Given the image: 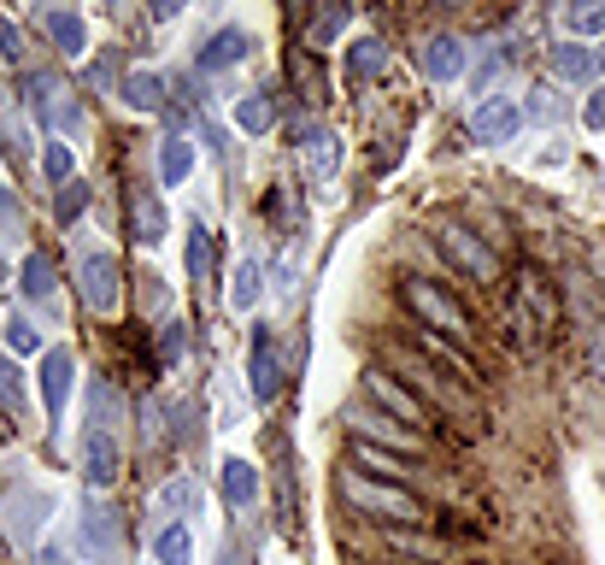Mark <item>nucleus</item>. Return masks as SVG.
<instances>
[{
  "label": "nucleus",
  "instance_id": "14",
  "mask_svg": "<svg viewBox=\"0 0 605 565\" xmlns=\"http://www.w3.org/2000/svg\"><path fill=\"white\" fill-rule=\"evenodd\" d=\"M248 54H253L248 30H218V36L200 47V72H223V65H235V59H248Z\"/></svg>",
  "mask_w": 605,
  "mask_h": 565
},
{
  "label": "nucleus",
  "instance_id": "31",
  "mask_svg": "<svg viewBox=\"0 0 605 565\" xmlns=\"http://www.w3.org/2000/svg\"><path fill=\"white\" fill-rule=\"evenodd\" d=\"M0 401H7L12 413H24V377H19V366H7V359H0Z\"/></svg>",
  "mask_w": 605,
  "mask_h": 565
},
{
  "label": "nucleus",
  "instance_id": "33",
  "mask_svg": "<svg viewBox=\"0 0 605 565\" xmlns=\"http://www.w3.org/2000/svg\"><path fill=\"white\" fill-rule=\"evenodd\" d=\"M587 371L605 383V324H594V336H587Z\"/></svg>",
  "mask_w": 605,
  "mask_h": 565
},
{
  "label": "nucleus",
  "instance_id": "24",
  "mask_svg": "<svg viewBox=\"0 0 605 565\" xmlns=\"http://www.w3.org/2000/svg\"><path fill=\"white\" fill-rule=\"evenodd\" d=\"M47 36L59 42V54H82V19L77 12H47Z\"/></svg>",
  "mask_w": 605,
  "mask_h": 565
},
{
  "label": "nucleus",
  "instance_id": "4",
  "mask_svg": "<svg viewBox=\"0 0 605 565\" xmlns=\"http://www.w3.org/2000/svg\"><path fill=\"white\" fill-rule=\"evenodd\" d=\"M400 295H406V306H411V318L424 324V330H441L447 341H471L476 330H471V313L447 295L441 283H429V278H406L400 283Z\"/></svg>",
  "mask_w": 605,
  "mask_h": 565
},
{
  "label": "nucleus",
  "instance_id": "34",
  "mask_svg": "<svg viewBox=\"0 0 605 565\" xmlns=\"http://www.w3.org/2000/svg\"><path fill=\"white\" fill-rule=\"evenodd\" d=\"M24 289H30L36 301L47 295V289H54V283H47V260H30V265H24Z\"/></svg>",
  "mask_w": 605,
  "mask_h": 565
},
{
  "label": "nucleus",
  "instance_id": "37",
  "mask_svg": "<svg viewBox=\"0 0 605 565\" xmlns=\"http://www.w3.org/2000/svg\"><path fill=\"white\" fill-rule=\"evenodd\" d=\"M65 171H72V153L54 148V153H47V177H65Z\"/></svg>",
  "mask_w": 605,
  "mask_h": 565
},
{
  "label": "nucleus",
  "instance_id": "39",
  "mask_svg": "<svg viewBox=\"0 0 605 565\" xmlns=\"http://www.w3.org/2000/svg\"><path fill=\"white\" fill-rule=\"evenodd\" d=\"M0 54H19V30H7V19H0Z\"/></svg>",
  "mask_w": 605,
  "mask_h": 565
},
{
  "label": "nucleus",
  "instance_id": "5",
  "mask_svg": "<svg viewBox=\"0 0 605 565\" xmlns=\"http://www.w3.org/2000/svg\"><path fill=\"white\" fill-rule=\"evenodd\" d=\"M436 242H441V253H447V265L464 271L471 283H482V289L499 283V253L482 242L476 230H464V225H441V230H436Z\"/></svg>",
  "mask_w": 605,
  "mask_h": 565
},
{
  "label": "nucleus",
  "instance_id": "6",
  "mask_svg": "<svg viewBox=\"0 0 605 565\" xmlns=\"http://www.w3.org/2000/svg\"><path fill=\"white\" fill-rule=\"evenodd\" d=\"M348 424L359 431V442L371 448H388V454H406V459H424V436L411 424L388 419V413H371V406H348Z\"/></svg>",
  "mask_w": 605,
  "mask_h": 565
},
{
  "label": "nucleus",
  "instance_id": "22",
  "mask_svg": "<svg viewBox=\"0 0 605 565\" xmlns=\"http://www.w3.org/2000/svg\"><path fill=\"white\" fill-rule=\"evenodd\" d=\"M235 124L248 130V135H271V124H276V107H271L265 95H248V100L235 107Z\"/></svg>",
  "mask_w": 605,
  "mask_h": 565
},
{
  "label": "nucleus",
  "instance_id": "32",
  "mask_svg": "<svg viewBox=\"0 0 605 565\" xmlns=\"http://www.w3.org/2000/svg\"><path fill=\"white\" fill-rule=\"evenodd\" d=\"M112 542H118V530H112V512H107V519H100V507H89V547H95V554H107Z\"/></svg>",
  "mask_w": 605,
  "mask_h": 565
},
{
  "label": "nucleus",
  "instance_id": "18",
  "mask_svg": "<svg viewBox=\"0 0 605 565\" xmlns=\"http://www.w3.org/2000/svg\"><path fill=\"white\" fill-rule=\"evenodd\" d=\"M223 495H230L235 512H248L258 501V471L248 466V459H223Z\"/></svg>",
  "mask_w": 605,
  "mask_h": 565
},
{
  "label": "nucleus",
  "instance_id": "36",
  "mask_svg": "<svg viewBox=\"0 0 605 565\" xmlns=\"http://www.w3.org/2000/svg\"><path fill=\"white\" fill-rule=\"evenodd\" d=\"M582 118H587V130H605V89H594V95H587Z\"/></svg>",
  "mask_w": 605,
  "mask_h": 565
},
{
  "label": "nucleus",
  "instance_id": "12",
  "mask_svg": "<svg viewBox=\"0 0 605 565\" xmlns=\"http://www.w3.org/2000/svg\"><path fill=\"white\" fill-rule=\"evenodd\" d=\"M82 295H89L95 313H112L118 306V265L107 253H89V260H82Z\"/></svg>",
  "mask_w": 605,
  "mask_h": 565
},
{
  "label": "nucleus",
  "instance_id": "28",
  "mask_svg": "<svg viewBox=\"0 0 605 565\" xmlns=\"http://www.w3.org/2000/svg\"><path fill=\"white\" fill-rule=\"evenodd\" d=\"M564 30H570V36H600V30H605V7H564Z\"/></svg>",
  "mask_w": 605,
  "mask_h": 565
},
{
  "label": "nucleus",
  "instance_id": "13",
  "mask_svg": "<svg viewBox=\"0 0 605 565\" xmlns=\"http://www.w3.org/2000/svg\"><path fill=\"white\" fill-rule=\"evenodd\" d=\"M353 459H359V466H365L371 477H383V483H411V477L424 471L418 459H406V454H388V448H371V442H359V448H353Z\"/></svg>",
  "mask_w": 605,
  "mask_h": 565
},
{
  "label": "nucleus",
  "instance_id": "19",
  "mask_svg": "<svg viewBox=\"0 0 605 565\" xmlns=\"http://www.w3.org/2000/svg\"><path fill=\"white\" fill-rule=\"evenodd\" d=\"M388 72V47L383 42H353L348 47V77L353 83H371V77H383Z\"/></svg>",
  "mask_w": 605,
  "mask_h": 565
},
{
  "label": "nucleus",
  "instance_id": "11",
  "mask_svg": "<svg viewBox=\"0 0 605 565\" xmlns=\"http://www.w3.org/2000/svg\"><path fill=\"white\" fill-rule=\"evenodd\" d=\"M248 377H253V401L271 406V401H276V383H283V366H276V341H271V330L253 336V366H248Z\"/></svg>",
  "mask_w": 605,
  "mask_h": 565
},
{
  "label": "nucleus",
  "instance_id": "25",
  "mask_svg": "<svg viewBox=\"0 0 605 565\" xmlns=\"http://www.w3.org/2000/svg\"><path fill=\"white\" fill-rule=\"evenodd\" d=\"M552 72H559L564 83H582V77H594V54H587L582 42L576 47H559V54H552Z\"/></svg>",
  "mask_w": 605,
  "mask_h": 565
},
{
  "label": "nucleus",
  "instance_id": "21",
  "mask_svg": "<svg viewBox=\"0 0 605 565\" xmlns=\"http://www.w3.org/2000/svg\"><path fill=\"white\" fill-rule=\"evenodd\" d=\"M130 218H135V242H160L165 213H160V200H153V195H135L130 200Z\"/></svg>",
  "mask_w": 605,
  "mask_h": 565
},
{
  "label": "nucleus",
  "instance_id": "26",
  "mask_svg": "<svg viewBox=\"0 0 605 565\" xmlns=\"http://www.w3.org/2000/svg\"><path fill=\"white\" fill-rule=\"evenodd\" d=\"M188 165H195V148H188L183 135H170V142H165V153H160V171H165V183L177 188V183L188 177Z\"/></svg>",
  "mask_w": 605,
  "mask_h": 565
},
{
  "label": "nucleus",
  "instance_id": "41",
  "mask_svg": "<svg viewBox=\"0 0 605 565\" xmlns=\"http://www.w3.org/2000/svg\"><path fill=\"white\" fill-rule=\"evenodd\" d=\"M359 565H376V559H359ZM388 565H418V559H388Z\"/></svg>",
  "mask_w": 605,
  "mask_h": 565
},
{
  "label": "nucleus",
  "instance_id": "7",
  "mask_svg": "<svg viewBox=\"0 0 605 565\" xmlns=\"http://www.w3.org/2000/svg\"><path fill=\"white\" fill-rule=\"evenodd\" d=\"M365 395H371L376 406H383V413H394L400 424H411L418 436H424V424L436 419V413H429V406H424L418 395H411V389H406L388 366H371V371H365ZM436 424H441V419H436Z\"/></svg>",
  "mask_w": 605,
  "mask_h": 565
},
{
  "label": "nucleus",
  "instance_id": "40",
  "mask_svg": "<svg viewBox=\"0 0 605 565\" xmlns=\"http://www.w3.org/2000/svg\"><path fill=\"white\" fill-rule=\"evenodd\" d=\"M12 218H19V213H7V200H0V230H7V225H12Z\"/></svg>",
  "mask_w": 605,
  "mask_h": 565
},
{
  "label": "nucleus",
  "instance_id": "30",
  "mask_svg": "<svg viewBox=\"0 0 605 565\" xmlns=\"http://www.w3.org/2000/svg\"><path fill=\"white\" fill-rule=\"evenodd\" d=\"M160 95H165V89H160V77H142V72H135V77L124 83V100H130V107H135V112H147V107H160Z\"/></svg>",
  "mask_w": 605,
  "mask_h": 565
},
{
  "label": "nucleus",
  "instance_id": "17",
  "mask_svg": "<svg viewBox=\"0 0 605 565\" xmlns=\"http://www.w3.org/2000/svg\"><path fill=\"white\" fill-rule=\"evenodd\" d=\"M82 471H89V483H112L118 477V442L100 424L89 431V448H82Z\"/></svg>",
  "mask_w": 605,
  "mask_h": 565
},
{
  "label": "nucleus",
  "instance_id": "10",
  "mask_svg": "<svg viewBox=\"0 0 605 565\" xmlns=\"http://www.w3.org/2000/svg\"><path fill=\"white\" fill-rule=\"evenodd\" d=\"M524 130V107H517V100H482L476 107V135L482 142H512V135Z\"/></svg>",
  "mask_w": 605,
  "mask_h": 565
},
{
  "label": "nucleus",
  "instance_id": "35",
  "mask_svg": "<svg viewBox=\"0 0 605 565\" xmlns=\"http://www.w3.org/2000/svg\"><path fill=\"white\" fill-rule=\"evenodd\" d=\"M7 341H12L19 354H30V348H36V330H30L24 318H12V324H7Z\"/></svg>",
  "mask_w": 605,
  "mask_h": 565
},
{
  "label": "nucleus",
  "instance_id": "15",
  "mask_svg": "<svg viewBox=\"0 0 605 565\" xmlns=\"http://www.w3.org/2000/svg\"><path fill=\"white\" fill-rule=\"evenodd\" d=\"M42 395H47V413H65V401H72V354H47L42 359Z\"/></svg>",
  "mask_w": 605,
  "mask_h": 565
},
{
  "label": "nucleus",
  "instance_id": "1",
  "mask_svg": "<svg viewBox=\"0 0 605 565\" xmlns=\"http://www.w3.org/2000/svg\"><path fill=\"white\" fill-rule=\"evenodd\" d=\"M336 489H341V501H348L359 519L400 524V530L436 524V519H429V507L406 483H383V477H371V471H336ZM436 530H447V524H436Z\"/></svg>",
  "mask_w": 605,
  "mask_h": 565
},
{
  "label": "nucleus",
  "instance_id": "2",
  "mask_svg": "<svg viewBox=\"0 0 605 565\" xmlns=\"http://www.w3.org/2000/svg\"><path fill=\"white\" fill-rule=\"evenodd\" d=\"M388 371L400 377V383L418 395L436 419H459V424H471L476 419V401H471V389L453 383V377H441L429 359H418L411 348H388Z\"/></svg>",
  "mask_w": 605,
  "mask_h": 565
},
{
  "label": "nucleus",
  "instance_id": "16",
  "mask_svg": "<svg viewBox=\"0 0 605 565\" xmlns=\"http://www.w3.org/2000/svg\"><path fill=\"white\" fill-rule=\"evenodd\" d=\"M424 72L436 77V83H453V77L464 72V47H459L453 36H429V42H424Z\"/></svg>",
  "mask_w": 605,
  "mask_h": 565
},
{
  "label": "nucleus",
  "instance_id": "8",
  "mask_svg": "<svg viewBox=\"0 0 605 565\" xmlns=\"http://www.w3.org/2000/svg\"><path fill=\"white\" fill-rule=\"evenodd\" d=\"M400 348H411V354H418V359H429V366H436V371H447V377H453V383H464V389L476 383V359L464 354L459 341H447L441 330H424V324H411Z\"/></svg>",
  "mask_w": 605,
  "mask_h": 565
},
{
  "label": "nucleus",
  "instance_id": "27",
  "mask_svg": "<svg viewBox=\"0 0 605 565\" xmlns=\"http://www.w3.org/2000/svg\"><path fill=\"white\" fill-rule=\"evenodd\" d=\"M206 271H212V230L195 225L188 230V278H206Z\"/></svg>",
  "mask_w": 605,
  "mask_h": 565
},
{
  "label": "nucleus",
  "instance_id": "9",
  "mask_svg": "<svg viewBox=\"0 0 605 565\" xmlns=\"http://www.w3.org/2000/svg\"><path fill=\"white\" fill-rule=\"evenodd\" d=\"M294 148H300V160H306V171H312V183H330L336 171H341V135H336V130L306 124Z\"/></svg>",
  "mask_w": 605,
  "mask_h": 565
},
{
  "label": "nucleus",
  "instance_id": "23",
  "mask_svg": "<svg viewBox=\"0 0 605 565\" xmlns=\"http://www.w3.org/2000/svg\"><path fill=\"white\" fill-rule=\"evenodd\" d=\"M153 559L160 565H188V524H165L153 536Z\"/></svg>",
  "mask_w": 605,
  "mask_h": 565
},
{
  "label": "nucleus",
  "instance_id": "29",
  "mask_svg": "<svg viewBox=\"0 0 605 565\" xmlns=\"http://www.w3.org/2000/svg\"><path fill=\"white\" fill-rule=\"evenodd\" d=\"M353 24V12L348 7H330V12H318V24H312V47H330L336 36H341V30H348Z\"/></svg>",
  "mask_w": 605,
  "mask_h": 565
},
{
  "label": "nucleus",
  "instance_id": "20",
  "mask_svg": "<svg viewBox=\"0 0 605 565\" xmlns=\"http://www.w3.org/2000/svg\"><path fill=\"white\" fill-rule=\"evenodd\" d=\"M265 295V271H258V260H241L235 265V289H230V306L235 313H248V306Z\"/></svg>",
  "mask_w": 605,
  "mask_h": 565
},
{
  "label": "nucleus",
  "instance_id": "38",
  "mask_svg": "<svg viewBox=\"0 0 605 565\" xmlns=\"http://www.w3.org/2000/svg\"><path fill=\"white\" fill-rule=\"evenodd\" d=\"M77 213H82V188H72V195L59 200V218H77Z\"/></svg>",
  "mask_w": 605,
  "mask_h": 565
},
{
  "label": "nucleus",
  "instance_id": "3",
  "mask_svg": "<svg viewBox=\"0 0 605 565\" xmlns=\"http://www.w3.org/2000/svg\"><path fill=\"white\" fill-rule=\"evenodd\" d=\"M512 313H517V330L535 348H547L552 336H559V318H564V301H559V283L547 278V271H517V289H512Z\"/></svg>",
  "mask_w": 605,
  "mask_h": 565
}]
</instances>
